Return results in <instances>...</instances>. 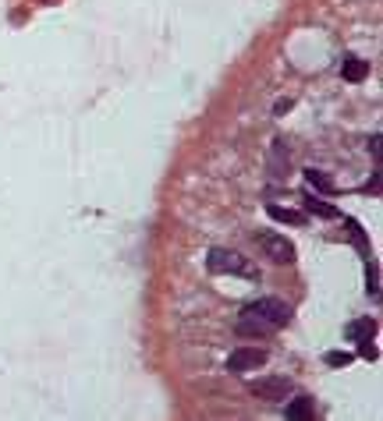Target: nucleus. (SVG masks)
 <instances>
[{
    "instance_id": "4",
    "label": "nucleus",
    "mask_w": 383,
    "mask_h": 421,
    "mask_svg": "<svg viewBox=\"0 0 383 421\" xmlns=\"http://www.w3.org/2000/svg\"><path fill=\"white\" fill-rule=\"evenodd\" d=\"M291 379L284 375H267V379H252L249 382V393L259 400H270V404H284V397H291Z\"/></svg>"
},
{
    "instance_id": "8",
    "label": "nucleus",
    "mask_w": 383,
    "mask_h": 421,
    "mask_svg": "<svg viewBox=\"0 0 383 421\" xmlns=\"http://www.w3.org/2000/svg\"><path fill=\"white\" fill-rule=\"evenodd\" d=\"M348 337L355 340V344H369L376 337V322L373 319H359V322H351L348 326Z\"/></svg>"
},
{
    "instance_id": "5",
    "label": "nucleus",
    "mask_w": 383,
    "mask_h": 421,
    "mask_svg": "<svg viewBox=\"0 0 383 421\" xmlns=\"http://www.w3.org/2000/svg\"><path fill=\"white\" fill-rule=\"evenodd\" d=\"M267 365V350L259 347H238L227 354V372H256Z\"/></svg>"
},
{
    "instance_id": "1",
    "label": "nucleus",
    "mask_w": 383,
    "mask_h": 421,
    "mask_svg": "<svg viewBox=\"0 0 383 421\" xmlns=\"http://www.w3.org/2000/svg\"><path fill=\"white\" fill-rule=\"evenodd\" d=\"M291 322V305H284L280 297H259L242 312V337H270L274 329Z\"/></svg>"
},
{
    "instance_id": "6",
    "label": "nucleus",
    "mask_w": 383,
    "mask_h": 421,
    "mask_svg": "<svg viewBox=\"0 0 383 421\" xmlns=\"http://www.w3.org/2000/svg\"><path fill=\"white\" fill-rule=\"evenodd\" d=\"M267 213H270V220L287 223V227H302V223H305V213H302V209H284V205H277V202L267 205Z\"/></svg>"
},
{
    "instance_id": "9",
    "label": "nucleus",
    "mask_w": 383,
    "mask_h": 421,
    "mask_svg": "<svg viewBox=\"0 0 383 421\" xmlns=\"http://www.w3.org/2000/svg\"><path fill=\"white\" fill-rule=\"evenodd\" d=\"M305 213H312V216H319V220H337V209H334L330 202L316 198V195H305Z\"/></svg>"
},
{
    "instance_id": "7",
    "label": "nucleus",
    "mask_w": 383,
    "mask_h": 421,
    "mask_svg": "<svg viewBox=\"0 0 383 421\" xmlns=\"http://www.w3.org/2000/svg\"><path fill=\"white\" fill-rule=\"evenodd\" d=\"M341 75H344L348 82H362V78L369 75V64H366V60H359V57H344V60H341Z\"/></svg>"
},
{
    "instance_id": "11",
    "label": "nucleus",
    "mask_w": 383,
    "mask_h": 421,
    "mask_svg": "<svg viewBox=\"0 0 383 421\" xmlns=\"http://www.w3.org/2000/svg\"><path fill=\"white\" fill-rule=\"evenodd\" d=\"M305 180H309V188H319V191H334V180L323 174V170H305Z\"/></svg>"
},
{
    "instance_id": "3",
    "label": "nucleus",
    "mask_w": 383,
    "mask_h": 421,
    "mask_svg": "<svg viewBox=\"0 0 383 421\" xmlns=\"http://www.w3.org/2000/svg\"><path fill=\"white\" fill-rule=\"evenodd\" d=\"M256 245H259L262 255H267L270 262H277V265H291L294 262V245H291L284 234L262 230V234H256Z\"/></svg>"
},
{
    "instance_id": "13",
    "label": "nucleus",
    "mask_w": 383,
    "mask_h": 421,
    "mask_svg": "<svg viewBox=\"0 0 383 421\" xmlns=\"http://www.w3.org/2000/svg\"><path fill=\"white\" fill-rule=\"evenodd\" d=\"M327 365H330V368H348V365H351V354H348V350H330V354H327Z\"/></svg>"
},
{
    "instance_id": "12",
    "label": "nucleus",
    "mask_w": 383,
    "mask_h": 421,
    "mask_svg": "<svg viewBox=\"0 0 383 421\" xmlns=\"http://www.w3.org/2000/svg\"><path fill=\"white\" fill-rule=\"evenodd\" d=\"M344 223H348V234H351V241H355V245L362 248V255H366V259H373V255H369V241H366V234H362V227H359L355 220H344Z\"/></svg>"
},
{
    "instance_id": "10",
    "label": "nucleus",
    "mask_w": 383,
    "mask_h": 421,
    "mask_svg": "<svg viewBox=\"0 0 383 421\" xmlns=\"http://www.w3.org/2000/svg\"><path fill=\"white\" fill-rule=\"evenodd\" d=\"M284 414H287L291 421H305V418H312V400H309V397H294V400H287Z\"/></svg>"
},
{
    "instance_id": "14",
    "label": "nucleus",
    "mask_w": 383,
    "mask_h": 421,
    "mask_svg": "<svg viewBox=\"0 0 383 421\" xmlns=\"http://www.w3.org/2000/svg\"><path fill=\"white\" fill-rule=\"evenodd\" d=\"M369 153H373V160H380V135L369 138Z\"/></svg>"
},
{
    "instance_id": "2",
    "label": "nucleus",
    "mask_w": 383,
    "mask_h": 421,
    "mask_svg": "<svg viewBox=\"0 0 383 421\" xmlns=\"http://www.w3.org/2000/svg\"><path fill=\"white\" fill-rule=\"evenodd\" d=\"M206 269L217 277H256V269L249 265V259H242L238 252H227V248H210L206 255Z\"/></svg>"
}]
</instances>
